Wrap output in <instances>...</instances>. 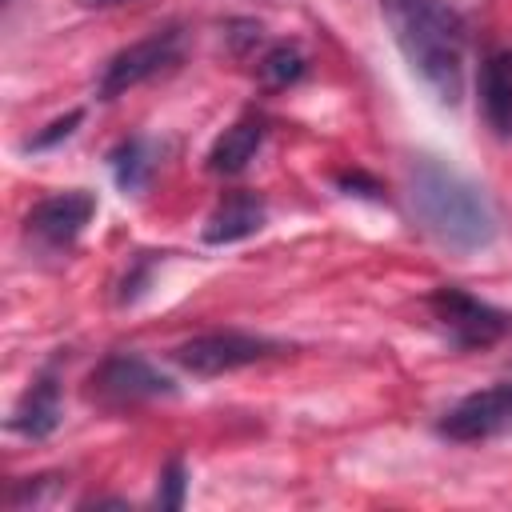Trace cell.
<instances>
[{
    "label": "cell",
    "mask_w": 512,
    "mask_h": 512,
    "mask_svg": "<svg viewBox=\"0 0 512 512\" xmlns=\"http://www.w3.org/2000/svg\"><path fill=\"white\" fill-rule=\"evenodd\" d=\"M380 16L412 72L444 104H456L464 92V16L448 0H380Z\"/></svg>",
    "instance_id": "1"
},
{
    "label": "cell",
    "mask_w": 512,
    "mask_h": 512,
    "mask_svg": "<svg viewBox=\"0 0 512 512\" xmlns=\"http://www.w3.org/2000/svg\"><path fill=\"white\" fill-rule=\"evenodd\" d=\"M412 208L444 248L480 252L496 240V208L484 188L440 160H420L412 168Z\"/></svg>",
    "instance_id": "2"
},
{
    "label": "cell",
    "mask_w": 512,
    "mask_h": 512,
    "mask_svg": "<svg viewBox=\"0 0 512 512\" xmlns=\"http://www.w3.org/2000/svg\"><path fill=\"white\" fill-rule=\"evenodd\" d=\"M180 48H184V36H180L176 28L152 32V36H144V40L120 48V52L104 64V72H100V80H96V96H100V100H116V96H124L128 88H136V84H144V80L168 72V68L180 60Z\"/></svg>",
    "instance_id": "3"
},
{
    "label": "cell",
    "mask_w": 512,
    "mask_h": 512,
    "mask_svg": "<svg viewBox=\"0 0 512 512\" xmlns=\"http://www.w3.org/2000/svg\"><path fill=\"white\" fill-rule=\"evenodd\" d=\"M428 312L432 320L448 332V340L456 348H492L504 332H508V316L460 288H436L428 296Z\"/></svg>",
    "instance_id": "4"
},
{
    "label": "cell",
    "mask_w": 512,
    "mask_h": 512,
    "mask_svg": "<svg viewBox=\"0 0 512 512\" xmlns=\"http://www.w3.org/2000/svg\"><path fill=\"white\" fill-rule=\"evenodd\" d=\"M276 348L280 344H272L264 336H248V332H204L176 348V364L192 376H220V372L256 364V360L272 356Z\"/></svg>",
    "instance_id": "5"
},
{
    "label": "cell",
    "mask_w": 512,
    "mask_h": 512,
    "mask_svg": "<svg viewBox=\"0 0 512 512\" xmlns=\"http://www.w3.org/2000/svg\"><path fill=\"white\" fill-rule=\"evenodd\" d=\"M504 428H512V384L480 388L440 416V436H448L456 444H476Z\"/></svg>",
    "instance_id": "6"
},
{
    "label": "cell",
    "mask_w": 512,
    "mask_h": 512,
    "mask_svg": "<svg viewBox=\"0 0 512 512\" xmlns=\"http://www.w3.org/2000/svg\"><path fill=\"white\" fill-rule=\"evenodd\" d=\"M172 380L160 376L148 360L140 356H108L96 372H92V396H100L104 404H144V400H160L172 396Z\"/></svg>",
    "instance_id": "7"
},
{
    "label": "cell",
    "mask_w": 512,
    "mask_h": 512,
    "mask_svg": "<svg viewBox=\"0 0 512 512\" xmlns=\"http://www.w3.org/2000/svg\"><path fill=\"white\" fill-rule=\"evenodd\" d=\"M96 216V196L84 188H68L56 196H44L28 216H24V232L32 240H40L44 248H68L84 224Z\"/></svg>",
    "instance_id": "8"
},
{
    "label": "cell",
    "mask_w": 512,
    "mask_h": 512,
    "mask_svg": "<svg viewBox=\"0 0 512 512\" xmlns=\"http://www.w3.org/2000/svg\"><path fill=\"white\" fill-rule=\"evenodd\" d=\"M264 216H268V208H264V200H260L256 192H228V196L212 208V216H208V224H204V240H208V244H236V240H248V236H256V232L264 228Z\"/></svg>",
    "instance_id": "9"
},
{
    "label": "cell",
    "mask_w": 512,
    "mask_h": 512,
    "mask_svg": "<svg viewBox=\"0 0 512 512\" xmlns=\"http://www.w3.org/2000/svg\"><path fill=\"white\" fill-rule=\"evenodd\" d=\"M60 420H64L60 384H56L52 376H40V380L20 396V404L12 408L8 428L20 432V436H28V440H44V436H52V432L60 428Z\"/></svg>",
    "instance_id": "10"
},
{
    "label": "cell",
    "mask_w": 512,
    "mask_h": 512,
    "mask_svg": "<svg viewBox=\"0 0 512 512\" xmlns=\"http://www.w3.org/2000/svg\"><path fill=\"white\" fill-rule=\"evenodd\" d=\"M264 132H268V128H264V116H256V112L240 116L232 128H224V132L216 136V144H212V152H208V168H212L216 176H236V172H244L248 160L260 152Z\"/></svg>",
    "instance_id": "11"
},
{
    "label": "cell",
    "mask_w": 512,
    "mask_h": 512,
    "mask_svg": "<svg viewBox=\"0 0 512 512\" xmlns=\"http://www.w3.org/2000/svg\"><path fill=\"white\" fill-rule=\"evenodd\" d=\"M480 104L496 136H512V48H500L480 68Z\"/></svg>",
    "instance_id": "12"
},
{
    "label": "cell",
    "mask_w": 512,
    "mask_h": 512,
    "mask_svg": "<svg viewBox=\"0 0 512 512\" xmlns=\"http://www.w3.org/2000/svg\"><path fill=\"white\" fill-rule=\"evenodd\" d=\"M156 164H160V148H156L152 140H144V136H128V140H120V144L108 152V168H112L116 184H120L124 192H132V196H140V192L152 184Z\"/></svg>",
    "instance_id": "13"
},
{
    "label": "cell",
    "mask_w": 512,
    "mask_h": 512,
    "mask_svg": "<svg viewBox=\"0 0 512 512\" xmlns=\"http://www.w3.org/2000/svg\"><path fill=\"white\" fill-rule=\"evenodd\" d=\"M304 52L296 48V44H276V48H268L264 52V60H260V80L268 84V88H288V84H296L300 76H304Z\"/></svg>",
    "instance_id": "14"
},
{
    "label": "cell",
    "mask_w": 512,
    "mask_h": 512,
    "mask_svg": "<svg viewBox=\"0 0 512 512\" xmlns=\"http://www.w3.org/2000/svg\"><path fill=\"white\" fill-rule=\"evenodd\" d=\"M60 476H28V480H16V488L8 492V508H40L52 500Z\"/></svg>",
    "instance_id": "15"
},
{
    "label": "cell",
    "mask_w": 512,
    "mask_h": 512,
    "mask_svg": "<svg viewBox=\"0 0 512 512\" xmlns=\"http://www.w3.org/2000/svg\"><path fill=\"white\" fill-rule=\"evenodd\" d=\"M184 492H188V468H184V460H168L164 472H160V484H156V504L160 508H180Z\"/></svg>",
    "instance_id": "16"
},
{
    "label": "cell",
    "mask_w": 512,
    "mask_h": 512,
    "mask_svg": "<svg viewBox=\"0 0 512 512\" xmlns=\"http://www.w3.org/2000/svg\"><path fill=\"white\" fill-rule=\"evenodd\" d=\"M80 120H84V112H80V108H72V112H64L60 120H52L44 132L28 136V144H24V148H36V152H40V148H52V144H60V140H68V136L80 128Z\"/></svg>",
    "instance_id": "17"
},
{
    "label": "cell",
    "mask_w": 512,
    "mask_h": 512,
    "mask_svg": "<svg viewBox=\"0 0 512 512\" xmlns=\"http://www.w3.org/2000/svg\"><path fill=\"white\" fill-rule=\"evenodd\" d=\"M336 184H340L348 196H372V200H376V196L384 192V188H380L372 176H364V172H340Z\"/></svg>",
    "instance_id": "18"
},
{
    "label": "cell",
    "mask_w": 512,
    "mask_h": 512,
    "mask_svg": "<svg viewBox=\"0 0 512 512\" xmlns=\"http://www.w3.org/2000/svg\"><path fill=\"white\" fill-rule=\"evenodd\" d=\"M84 8H112V4H124V0H80Z\"/></svg>",
    "instance_id": "19"
}]
</instances>
